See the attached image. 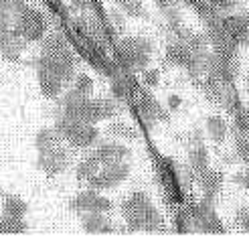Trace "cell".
<instances>
[{
  "label": "cell",
  "mask_w": 249,
  "mask_h": 239,
  "mask_svg": "<svg viewBox=\"0 0 249 239\" xmlns=\"http://www.w3.org/2000/svg\"><path fill=\"white\" fill-rule=\"evenodd\" d=\"M122 213L128 221L130 231H162L164 223L160 213L152 207L150 199L144 193H132L122 205Z\"/></svg>",
  "instance_id": "obj_1"
},
{
  "label": "cell",
  "mask_w": 249,
  "mask_h": 239,
  "mask_svg": "<svg viewBox=\"0 0 249 239\" xmlns=\"http://www.w3.org/2000/svg\"><path fill=\"white\" fill-rule=\"evenodd\" d=\"M130 174V166L126 165V160H118V162H109V165H104L99 168L97 174L87 181L89 188H95V191H106V188H114L120 183H124Z\"/></svg>",
  "instance_id": "obj_2"
},
{
  "label": "cell",
  "mask_w": 249,
  "mask_h": 239,
  "mask_svg": "<svg viewBox=\"0 0 249 239\" xmlns=\"http://www.w3.org/2000/svg\"><path fill=\"white\" fill-rule=\"evenodd\" d=\"M120 51L132 69H144L152 57V43L142 37H130L120 43Z\"/></svg>",
  "instance_id": "obj_3"
},
{
  "label": "cell",
  "mask_w": 249,
  "mask_h": 239,
  "mask_svg": "<svg viewBox=\"0 0 249 239\" xmlns=\"http://www.w3.org/2000/svg\"><path fill=\"white\" fill-rule=\"evenodd\" d=\"M15 15H17L15 31L22 37L24 41H36L43 35V31H45V18L36 10L27 8L24 4H20Z\"/></svg>",
  "instance_id": "obj_4"
},
{
  "label": "cell",
  "mask_w": 249,
  "mask_h": 239,
  "mask_svg": "<svg viewBox=\"0 0 249 239\" xmlns=\"http://www.w3.org/2000/svg\"><path fill=\"white\" fill-rule=\"evenodd\" d=\"M69 209L75 213H107L114 209V205L109 199L99 195L95 188H89V191H83L73 199L69 203Z\"/></svg>",
  "instance_id": "obj_5"
},
{
  "label": "cell",
  "mask_w": 249,
  "mask_h": 239,
  "mask_svg": "<svg viewBox=\"0 0 249 239\" xmlns=\"http://www.w3.org/2000/svg\"><path fill=\"white\" fill-rule=\"evenodd\" d=\"M39 168L45 170L49 177H57V174L61 172H65L71 165V156L65 148H53V150H49V152H39Z\"/></svg>",
  "instance_id": "obj_6"
},
{
  "label": "cell",
  "mask_w": 249,
  "mask_h": 239,
  "mask_svg": "<svg viewBox=\"0 0 249 239\" xmlns=\"http://www.w3.org/2000/svg\"><path fill=\"white\" fill-rule=\"evenodd\" d=\"M27 45V41L15 31V27H8V22L0 27V57L8 61H17L20 51Z\"/></svg>",
  "instance_id": "obj_7"
},
{
  "label": "cell",
  "mask_w": 249,
  "mask_h": 239,
  "mask_svg": "<svg viewBox=\"0 0 249 239\" xmlns=\"http://www.w3.org/2000/svg\"><path fill=\"white\" fill-rule=\"evenodd\" d=\"M93 154L99 158V162H102V166H104V165H109V162L128 160L132 156V150L120 142H106L102 146H97V150Z\"/></svg>",
  "instance_id": "obj_8"
},
{
  "label": "cell",
  "mask_w": 249,
  "mask_h": 239,
  "mask_svg": "<svg viewBox=\"0 0 249 239\" xmlns=\"http://www.w3.org/2000/svg\"><path fill=\"white\" fill-rule=\"evenodd\" d=\"M81 229L85 233H111L116 231L111 219L104 213H81Z\"/></svg>",
  "instance_id": "obj_9"
},
{
  "label": "cell",
  "mask_w": 249,
  "mask_h": 239,
  "mask_svg": "<svg viewBox=\"0 0 249 239\" xmlns=\"http://www.w3.org/2000/svg\"><path fill=\"white\" fill-rule=\"evenodd\" d=\"M97 138H99V130L95 128L93 124H79L75 132H73L69 138H67V142L73 146V148H89L97 142Z\"/></svg>",
  "instance_id": "obj_10"
},
{
  "label": "cell",
  "mask_w": 249,
  "mask_h": 239,
  "mask_svg": "<svg viewBox=\"0 0 249 239\" xmlns=\"http://www.w3.org/2000/svg\"><path fill=\"white\" fill-rule=\"evenodd\" d=\"M140 111H142V116H144V120L148 124H156V122H166L168 120L166 110L150 95H144L140 99Z\"/></svg>",
  "instance_id": "obj_11"
},
{
  "label": "cell",
  "mask_w": 249,
  "mask_h": 239,
  "mask_svg": "<svg viewBox=\"0 0 249 239\" xmlns=\"http://www.w3.org/2000/svg\"><path fill=\"white\" fill-rule=\"evenodd\" d=\"M198 179H201V184H203V191H205L207 201H211V199H213L219 193V188L223 184V172L207 168L205 172L198 174Z\"/></svg>",
  "instance_id": "obj_12"
},
{
  "label": "cell",
  "mask_w": 249,
  "mask_h": 239,
  "mask_svg": "<svg viewBox=\"0 0 249 239\" xmlns=\"http://www.w3.org/2000/svg\"><path fill=\"white\" fill-rule=\"evenodd\" d=\"M35 146L39 152H49V150L61 146V134L57 132V128H43L35 138Z\"/></svg>",
  "instance_id": "obj_13"
},
{
  "label": "cell",
  "mask_w": 249,
  "mask_h": 239,
  "mask_svg": "<svg viewBox=\"0 0 249 239\" xmlns=\"http://www.w3.org/2000/svg\"><path fill=\"white\" fill-rule=\"evenodd\" d=\"M99 168H102V162H99V158L95 154L87 156V158H83L77 165V179L79 181H89L93 174L99 172Z\"/></svg>",
  "instance_id": "obj_14"
},
{
  "label": "cell",
  "mask_w": 249,
  "mask_h": 239,
  "mask_svg": "<svg viewBox=\"0 0 249 239\" xmlns=\"http://www.w3.org/2000/svg\"><path fill=\"white\" fill-rule=\"evenodd\" d=\"M207 130H209L211 140L221 144L227 136V124L223 122V118H219V116H209L207 118Z\"/></svg>",
  "instance_id": "obj_15"
},
{
  "label": "cell",
  "mask_w": 249,
  "mask_h": 239,
  "mask_svg": "<svg viewBox=\"0 0 249 239\" xmlns=\"http://www.w3.org/2000/svg\"><path fill=\"white\" fill-rule=\"evenodd\" d=\"M29 211V205L27 201H22L20 197H15V195H8L4 197V213L10 217H24Z\"/></svg>",
  "instance_id": "obj_16"
},
{
  "label": "cell",
  "mask_w": 249,
  "mask_h": 239,
  "mask_svg": "<svg viewBox=\"0 0 249 239\" xmlns=\"http://www.w3.org/2000/svg\"><path fill=\"white\" fill-rule=\"evenodd\" d=\"M191 166L196 174H201L209 168V154H207V148L203 144H196L195 150L191 152Z\"/></svg>",
  "instance_id": "obj_17"
},
{
  "label": "cell",
  "mask_w": 249,
  "mask_h": 239,
  "mask_svg": "<svg viewBox=\"0 0 249 239\" xmlns=\"http://www.w3.org/2000/svg\"><path fill=\"white\" fill-rule=\"evenodd\" d=\"M39 83H41V90L47 97H55L59 95V92L63 90V81H59L53 75H47V73H39Z\"/></svg>",
  "instance_id": "obj_18"
},
{
  "label": "cell",
  "mask_w": 249,
  "mask_h": 239,
  "mask_svg": "<svg viewBox=\"0 0 249 239\" xmlns=\"http://www.w3.org/2000/svg\"><path fill=\"white\" fill-rule=\"evenodd\" d=\"M65 49H69L67 41L61 37L59 33H53V35H49L47 39L43 41V55H53V53H61V51H65Z\"/></svg>",
  "instance_id": "obj_19"
},
{
  "label": "cell",
  "mask_w": 249,
  "mask_h": 239,
  "mask_svg": "<svg viewBox=\"0 0 249 239\" xmlns=\"http://www.w3.org/2000/svg\"><path fill=\"white\" fill-rule=\"evenodd\" d=\"M107 132H109L111 136L124 138V140H136V136H138V132H136L132 126L126 124V122H114V124H109Z\"/></svg>",
  "instance_id": "obj_20"
},
{
  "label": "cell",
  "mask_w": 249,
  "mask_h": 239,
  "mask_svg": "<svg viewBox=\"0 0 249 239\" xmlns=\"http://www.w3.org/2000/svg\"><path fill=\"white\" fill-rule=\"evenodd\" d=\"M122 10H124V15L132 17V18H142L148 15L142 0H126V2L122 4Z\"/></svg>",
  "instance_id": "obj_21"
},
{
  "label": "cell",
  "mask_w": 249,
  "mask_h": 239,
  "mask_svg": "<svg viewBox=\"0 0 249 239\" xmlns=\"http://www.w3.org/2000/svg\"><path fill=\"white\" fill-rule=\"evenodd\" d=\"M73 92L79 93V95H85V97H89L91 92H93V79L89 77V75H77L75 77V83H73Z\"/></svg>",
  "instance_id": "obj_22"
},
{
  "label": "cell",
  "mask_w": 249,
  "mask_h": 239,
  "mask_svg": "<svg viewBox=\"0 0 249 239\" xmlns=\"http://www.w3.org/2000/svg\"><path fill=\"white\" fill-rule=\"evenodd\" d=\"M235 152H237V156L243 158V160L249 158V138L247 136L237 138V142H235Z\"/></svg>",
  "instance_id": "obj_23"
},
{
  "label": "cell",
  "mask_w": 249,
  "mask_h": 239,
  "mask_svg": "<svg viewBox=\"0 0 249 239\" xmlns=\"http://www.w3.org/2000/svg\"><path fill=\"white\" fill-rule=\"evenodd\" d=\"M109 18H111V22H114V27H116L118 31L126 29V15H124V10L120 12V10H116V8H111V10H109Z\"/></svg>",
  "instance_id": "obj_24"
},
{
  "label": "cell",
  "mask_w": 249,
  "mask_h": 239,
  "mask_svg": "<svg viewBox=\"0 0 249 239\" xmlns=\"http://www.w3.org/2000/svg\"><path fill=\"white\" fill-rule=\"evenodd\" d=\"M211 4L219 10H231L237 6V0H211Z\"/></svg>",
  "instance_id": "obj_25"
},
{
  "label": "cell",
  "mask_w": 249,
  "mask_h": 239,
  "mask_svg": "<svg viewBox=\"0 0 249 239\" xmlns=\"http://www.w3.org/2000/svg\"><path fill=\"white\" fill-rule=\"evenodd\" d=\"M237 221H239V225L245 229V231H249V209H239L237 211Z\"/></svg>",
  "instance_id": "obj_26"
},
{
  "label": "cell",
  "mask_w": 249,
  "mask_h": 239,
  "mask_svg": "<svg viewBox=\"0 0 249 239\" xmlns=\"http://www.w3.org/2000/svg\"><path fill=\"white\" fill-rule=\"evenodd\" d=\"M158 81H160V73H158L156 69L144 73V83H146V85H152V87H154V85H158Z\"/></svg>",
  "instance_id": "obj_27"
},
{
  "label": "cell",
  "mask_w": 249,
  "mask_h": 239,
  "mask_svg": "<svg viewBox=\"0 0 249 239\" xmlns=\"http://www.w3.org/2000/svg\"><path fill=\"white\" fill-rule=\"evenodd\" d=\"M168 108L170 110H178L180 108V97L178 95H170L168 97Z\"/></svg>",
  "instance_id": "obj_28"
},
{
  "label": "cell",
  "mask_w": 249,
  "mask_h": 239,
  "mask_svg": "<svg viewBox=\"0 0 249 239\" xmlns=\"http://www.w3.org/2000/svg\"><path fill=\"white\" fill-rule=\"evenodd\" d=\"M114 2H116V4H120V6H122V4H124V2H126V0H114Z\"/></svg>",
  "instance_id": "obj_29"
},
{
  "label": "cell",
  "mask_w": 249,
  "mask_h": 239,
  "mask_svg": "<svg viewBox=\"0 0 249 239\" xmlns=\"http://www.w3.org/2000/svg\"><path fill=\"white\" fill-rule=\"evenodd\" d=\"M245 85H247V90H249V75H247V79H245Z\"/></svg>",
  "instance_id": "obj_30"
}]
</instances>
